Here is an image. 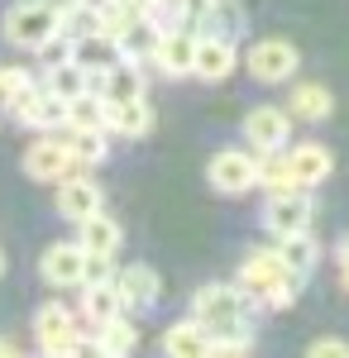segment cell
I'll use <instances>...</instances> for the list:
<instances>
[{
  "instance_id": "obj_1",
  "label": "cell",
  "mask_w": 349,
  "mask_h": 358,
  "mask_svg": "<svg viewBox=\"0 0 349 358\" xmlns=\"http://www.w3.org/2000/svg\"><path fill=\"white\" fill-rule=\"evenodd\" d=\"M235 282H240L244 292L254 296V306H264V310H292L296 296H301V277L282 263L278 244L273 248H249L240 258Z\"/></svg>"
},
{
  "instance_id": "obj_2",
  "label": "cell",
  "mask_w": 349,
  "mask_h": 358,
  "mask_svg": "<svg viewBox=\"0 0 349 358\" xmlns=\"http://www.w3.org/2000/svg\"><path fill=\"white\" fill-rule=\"evenodd\" d=\"M0 34L20 53H48L62 43V5L57 0H15L0 20Z\"/></svg>"
},
{
  "instance_id": "obj_3",
  "label": "cell",
  "mask_w": 349,
  "mask_h": 358,
  "mask_svg": "<svg viewBox=\"0 0 349 358\" xmlns=\"http://www.w3.org/2000/svg\"><path fill=\"white\" fill-rule=\"evenodd\" d=\"M191 315L206 325L211 334H230V330H249L254 315V296L240 282H206L191 292Z\"/></svg>"
},
{
  "instance_id": "obj_4",
  "label": "cell",
  "mask_w": 349,
  "mask_h": 358,
  "mask_svg": "<svg viewBox=\"0 0 349 358\" xmlns=\"http://www.w3.org/2000/svg\"><path fill=\"white\" fill-rule=\"evenodd\" d=\"M34 339L39 354H96V339H81V315L62 301H43L34 310Z\"/></svg>"
},
{
  "instance_id": "obj_5",
  "label": "cell",
  "mask_w": 349,
  "mask_h": 358,
  "mask_svg": "<svg viewBox=\"0 0 349 358\" xmlns=\"http://www.w3.org/2000/svg\"><path fill=\"white\" fill-rule=\"evenodd\" d=\"M10 120L25 124V129H34V134H53V129L67 124V101H62L57 91H48L43 82H29L25 91L10 101Z\"/></svg>"
},
{
  "instance_id": "obj_6",
  "label": "cell",
  "mask_w": 349,
  "mask_h": 358,
  "mask_svg": "<svg viewBox=\"0 0 349 358\" xmlns=\"http://www.w3.org/2000/svg\"><path fill=\"white\" fill-rule=\"evenodd\" d=\"M316 224V201L306 187H292V192H268L264 201V229L273 239H287V234H306Z\"/></svg>"
},
{
  "instance_id": "obj_7",
  "label": "cell",
  "mask_w": 349,
  "mask_h": 358,
  "mask_svg": "<svg viewBox=\"0 0 349 358\" xmlns=\"http://www.w3.org/2000/svg\"><path fill=\"white\" fill-rule=\"evenodd\" d=\"M244 67H249V77L264 86H282L296 77V67H301V53H296V43L287 38H259V43H249V53L240 57Z\"/></svg>"
},
{
  "instance_id": "obj_8",
  "label": "cell",
  "mask_w": 349,
  "mask_h": 358,
  "mask_svg": "<svg viewBox=\"0 0 349 358\" xmlns=\"http://www.w3.org/2000/svg\"><path fill=\"white\" fill-rule=\"evenodd\" d=\"M25 172L34 182H43V187H57V182H67L72 172H81L77 158H72V148H67V138H62V129L39 134L29 143L25 148Z\"/></svg>"
},
{
  "instance_id": "obj_9",
  "label": "cell",
  "mask_w": 349,
  "mask_h": 358,
  "mask_svg": "<svg viewBox=\"0 0 349 358\" xmlns=\"http://www.w3.org/2000/svg\"><path fill=\"white\" fill-rule=\"evenodd\" d=\"M206 182L220 196L259 192V153H249V148H220L206 163Z\"/></svg>"
},
{
  "instance_id": "obj_10",
  "label": "cell",
  "mask_w": 349,
  "mask_h": 358,
  "mask_svg": "<svg viewBox=\"0 0 349 358\" xmlns=\"http://www.w3.org/2000/svg\"><path fill=\"white\" fill-rule=\"evenodd\" d=\"M235 67H240V48H235V38H230V34H220V29H206V34H196L191 77H201V82H225Z\"/></svg>"
},
{
  "instance_id": "obj_11",
  "label": "cell",
  "mask_w": 349,
  "mask_h": 358,
  "mask_svg": "<svg viewBox=\"0 0 349 358\" xmlns=\"http://www.w3.org/2000/svg\"><path fill=\"white\" fill-rule=\"evenodd\" d=\"M39 277H43V287H81L86 282V248L77 239H57L39 253Z\"/></svg>"
},
{
  "instance_id": "obj_12",
  "label": "cell",
  "mask_w": 349,
  "mask_h": 358,
  "mask_svg": "<svg viewBox=\"0 0 349 358\" xmlns=\"http://www.w3.org/2000/svg\"><path fill=\"white\" fill-rule=\"evenodd\" d=\"M287 138H292V115L282 110V106H254V110L244 115V143H249V153H278V148H287Z\"/></svg>"
},
{
  "instance_id": "obj_13",
  "label": "cell",
  "mask_w": 349,
  "mask_h": 358,
  "mask_svg": "<svg viewBox=\"0 0 349 358\" xmlns=\"http://www.w3.org/2000/svg\"><path fill=\"white\" fill-rule=\"evenodd\" d=\"M191 57H196V29L177 24V29H163V34H158V43H153L149 62L158 67L167 82H182V77H191Z\"/></svg>"
},
{
  "instance_id": "obj_14",
  "label": "cell",
  "mask_w": 349,
  "mask_h": 358,
  "mask_svg": "<svg viewBox=\"0 0 349 358\" xmlns=\"http://www.w3.org/2000/svg\"><path fill=\"white\" fill-rule=\"evenodd\" d=\"M115 287H120V301L130 315H144V310H153L163 296V277L158 268H149V263H130V268H115Z\"/></svg>"
},
{
  "instance_id": "obj_15",
  "label": "cell",
  "mask_w": 349,
  "mask_h": 358,
  "mask_svg": "<svg viewBox=\"0 0 349 358\" xmlns=\"http://www.w3.org/2000/svg\"><path fill=\"white\" fill-rule=\"evenodd\" d=\"M81 301H77V315L81 325H106V320H115L120 310H125V301H120V287H115V277H86L77 287Z\"/></svg>"
},
{
  "instance_id": "obj_16",
  "label": "cell",
  "mask_w": 349,
  "mask_h": 358,
  "mask_svg": "<svg viewBox=\"0 0 349 358\" xmlns=\"http://www.w3.org/2000/svg\"><path fill=\"white\" fill-rule=\"evenodd\" d=\"M91 91L106 101V106H120V101H135V96H149L144 86V67L135 57H120L115 67H106L101 77H91Z\"/></svg>"
},
{
  "instance_id": "obj_17",
  "label": "cell",
  "mask_w": 349,
  "mask_h": 358,
  "mask_svg": "<svg viewBox=\"0 0 349 358\" xmlns=\"http://www.w3.org/2000/svg\"><path fill=\"white\" fill-rule=\"evenodd\" d=\"M106 206V192L91 182V177H81V172H72L67 182H57V215L67 224H81L86 215H96Z\"/></svg>"
},
{
  "instance_id": "obj_18",
  "label": "cell",
  "mask_w": 349,
  "mask_h": 358,
  "mask_svg": "<svg viewBox=\"0 0 349 358\" xmlns=\"http://www.w3.org/2000/svg\"><path fill=\"white\" fill-rule=\"evenodd\" d=\"M287 163L296 172V187L316 192V187H325V177L335 172V153L325 143H316V138H306V143H287Z\"/></svg>"
},
{
  "instance_id": "obj_19",
  "label": "cell",
  "mask_w": 349,
  "mask_h": 358,
  "mask_svg": "<svg viewBox=\"0 0 349 358\" xmlns=\"http://www.w3.org/2000/svg\"><path fill=\"white\" fill-rule=\"evenodd\" d=\"M287 115L292 124H325L335 115V96L325 82H292L287 91Z\"/></svg>"
},
{
  "instance_id": "obj_20",
  "label": "cell",
  "mask_w": 349,
  "mask_h": 358,
  "mask_svg": "<svg viewBox=\"0 0 349 358\" xmlns=\"http://www.w3.org/2000/svg\"><path fill=\"white\" fill-rule=\"evenodd\" d=\"M153 106H149V96H135V101H120V106H106V129L110 138H149L153 134Z\"/></svg>"
},
{
  "instance_id": "obj_21",
  "label": "cell",
  "mask_w": 349,
  "mask_h": 358,
  "mask_svg": "<svg viewBox=\"0 0 349 358\" xmlns=\"http://www.w3.org/2000/svg\"><path fill=\"white\" fill-rule=\"evenodd\" d=\"M211 339L215 334L196 320V315H182V320H172L167 330H163V354L172 358H211Z\"/></svg>"
},
{
  "instance_id": "obj_22",
  "label": "cell",
  "mask_w": 349,
  "mask_h": 358,
  "mask_svg": "<svg viewBox=\"0 0 349 358\" xmlns=\"http://www.w3.org/2000/svg\"><path fill=\"white\" fill-rule=\"evenodd\" d=\"M67 53H72V62H81L91 77H101L106 67H115V62L125 57V53H120V38H115V34H106V29L72 38V43H67Z\"/></svg>"
},
{
  "instance_id": "obj_23",
  "label": "cell",
  "mask_w": 349,
  "mask_h": 358,
  "mask_svg": "<svg viewBox=\"0 0 349 358\" xmlns=\"http://www.w3.org/2000/svg\"><path fill=\"white\" fill-rule=\"evenodd\" d=\"M77 244L91 253V258H110L115 263V253L125 248V229H120V220H110L106 210H96V215H86V220L77 224Z\"/></svg>"
},
{
  "instance_id": "obj_24",
  "label": "cell",
  "mask_w": 349,
  "mask_h": 358,
  "mask_svg": "<svg viewBox=\"0 0 349 358\" xmlns=\"http://www.w3.org/2000/svg\"><path fill=\"white\" fill-rule=\"evenodd\" d=\"M39 82L48 86V91H57L62 101H77V96L91 91V72H86L81 62H72V53H62V57H48V62H43V77H39Z\"/></svg>"
},
{
  "instance_id": "obj_25",
  "label": "cell",
  "mask_w": 349,
  "mask_h": 358,
  "mask_svg": "<svg viewBox=\"0 0 349 358\" xmlns=\"http://www.w3.org/2000/svg\"><path fill=\"white\" fill-rule=\"evenodd\" d=\"M62 138H67V148H72V158H77L81 172H91V167H101L110 158V129H77V124H62Z\"/></svg>"
},
{
  "instance_id": "obj_26",
  "label": "cell",
  "mask_w": 349,
  "mask_h": 358,
  "mask_svg": "<svg viewBox=\"0 0 349 358\" xmlns=\"http://www.w3.org/2000/svg\"><path fill=\"white\" fill-rule=\"evenodd\" d=\"M96 354H106V358H125V354H135L139 349V325L130 320V310H120L115 320H106V325H96Z\"/></svg>"
},
{
  "instance_id": "obj_27",
  "label": "cell",
  "mask_w": 349,
  "mask_h": 358,
  "mask_svg": "<svg viewBox=\"0 0 349 358\" xmlns=\"http://www.w3.org/2000/svg\"><path fill=\"white\" fill-rule=\"evenodd\" d=\"M278 253H282V263H287L296 277H311V273H316V263H321V244L311 239V229H306V234H287V239H278Z\"/></svg>"
},
{
  "instance_id": "obj_28",
  "label": "cell",
  "mask_w": 349,
  "mask_h": 358,
  "mask_svg": "<svg viewBox=\"0 0 349 358\" xmlns=\"http://www.w3.org/2000/svg\"><path fill=\"white\" fill-rule=\"evenodd\" d=\"M292 187H296V172L287 163V148L259 153V192H292Z\"/></svg>"
},
{
  "instance_id": "obj_29",
  "label": "cell",
  "mask_w": 349,
  "mask_h": 358,
  "mask_svg": "<svg viewBox=\"0 0 349 358\" xmlns=\"http://www.w3.org/2000/svg\"><path fill=\"white\" fill-rule=\"evenodd\" d=\"M153 43H158V24H153L149 15H139L135 24L120 34V53H125V57H135V62H149Z\"/></svg>"
},
{
  "instance_id": "obj_30",
  "label": "cell",
  "mask_w": 349,
  "mask_h": 358,
  "mask_svg": "<svg viewBox=\"0 0 349 358\" xmlns=\"http://www.w3.org/2000/svg\"><path fill=\"white\" fill-rule=\"evenodd\" d=\"M67 124H77V129H106V101L96 91L67 101Z\"/></svg>"
},
{
  "instance_id": "obj_31",
  "label": "cell",
  "mask_w": 349,
  "mask_h": 358,
  "mask_svg": "<svg viewBox=\"0 0 349 358\" xmlns=\"http://www.w3.org/2000/svg\"><path fill=\"white\" fill-rule=\"evenodd\" d=\"M101 29V10H91V5H81V0H67L62 5V38L72 43L81 34H96Z\"/></svg>"
},
{
  "instance_id": "obj_32",
  "label": "cell",
  "mask_w": 349,
  "mask_h": 358,
  "mask_svg": "<svg viewBox=\"0 0 349 358\" xmlns=\"http://www.w3.org/2000/svg\"><path fill=\"white\" fill-rule=\"evenodd\" d=\"M34 82V72L29 67H0V110H10V101Z\"/></svg>"
},
{
  "instance_id": "obj_33",
  "label": "cell",
  "mask_w": 349,
  "mask_h": 358,
  "mask_svg": "<svg viewBox=\"0 0 349 358\" xmlns=\"http://www.w3.org/2000/svg\"><path fill=\"white\" fill-rule=\"evenodd\" d=\"M215 5H220V0H177V15H182V24H206L211 29Z\"/></svg>"
},
{
  "instance_id": "obj_34",
  "label": "cell",
  "mask_w": 349,
  "mask_h": 358,
  "mask_svg": "<svg viewBox=\"0 0 349 358\" xmlns=\"http://www.w3.org/2000/svg\"><path fill=\"white\" fill-rule=\"evenodd\" d=\"M306 354L311 358H349V339H340V334H321V339L306 344Z\"/></svg>"
},
{
  "instance_id": "obj_35",
  "label": "cell",
  "mask_w": 349,
  "mask_h": 358,
  "mask_svg": "<svg viewBox=\"0 0 349 358\" xmlns=\"http://www.w3.org/2000/svg\"><path fill=\"white\" fill-rule=\"evenodd\" d=\"M335 268H340V282H345V292H349V234L335 239Z\"/></svg>"
},
{
  "instance_id": "obj_36",
  "label": "cell",
  "mask_w": 349,
  "mask_h": 358,
  "mask_svg": "<svg viewBox=\"0 0 349 358\" xmlns=\"http://www.w3.org/2000/svg\"><path fill=\"white\" fill-rule=\"evenodd\" d=\"M0 354H20V339H5L0 334Z\"/></svg>"
},
{
  "instance_id": "obj_37",
  "label": "cell",
  "mask_w": 349,
  "mask_h": 358,
  "mask_svg": "<svg viewBox=\"0 0 349 358\" xmlns=\"http://www.w3.org/2000/svg\"><path fill=\"white\" fill-rule=\"evenodd\" d=\"M81 5H91V10H106L110 0H81Z\"/></svg>"
},
{
  "instance_id": "obj_38",
  "label": "cell",
  "mask_w": 349,
  "mask_h": 358,
  "mask_svg": "<svg viewBox=\"0 0 349 358\" xmlns=\"http://www.w3.org/2000/svg\"><path fill=\"white\" fill-rule=\"evenodd\" d=\"M0 277H5V248H0Z\"/></svg>"
}]
</instances>
